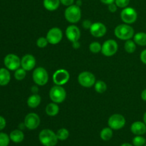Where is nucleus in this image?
Returning a JSON list of instances; mask_svg holds the SVG:
<instances>
[{
  "label": "nucleus",
  "mask_w": 146,
  "mask_h": 146,
  "mask_svg": "<svg viewBox=\"0 0 146 146\" xmlns=\"http://www.w3.org/2000/svg\"><path fill=\"white\" fill-rule=\"evenodd\" d=\"M38 139L44 146H55L58 143L56 133L50 129H44L39 133Z\"/></svg>",
  "instance_id": "f257e3e1"
},
{
  "label": "nucleus",
  "mask_w": 146,
  "mask_h": 146,
  "mask_svg": "<svg viewBox=\"0 0 146 146\" xmlns=\"http://www.w3.org/2000/svg\"><path fill=\"white\" fill-rule=\"evenodd\" d=\"M115 35L121 40H129L134 36V29L132 27L127 24H119L115 29Z\"/></svg>",
  "instance_id": "f03ea898"
},
{
  "label": "nucleus",
  "mask_w": 146,
  "mask_h": 146,
  "mask_svg": "<svg viewBox=\"0 0 146 146\" xmlns=\"http://www.w3.org/2000/svg\"><path fill=\"white\" fill-rule=\"evenodd\" d=\"M64 17L68 22L76 24L81 18V11L80 7L76 4H73L67 7L64 12Z\"/></svg>",
  "instance_id": "7ed1b4c3"
},
{
  "label": "nucleus",
  "mask_w": 146,
  "mask_h": 146,
  "mask_svg": "<svg viewBox=\"0 0 146 146\" xmlns=\"http://www.w3.org/2000/svg\"><path fill=\"white\" fill-rule=\"evenodd\" d=\"M49 97L53 102L61 104L65 101L66 98V92L61 86L56 85L50 89Z\"/></svg>",
  "instance_id": "20e7f679"
},
{
  "label": "nucleus",
  "mask_w": 146,
  "mask_h": 146,
  "mask_svg": "<svg viewBox=\"0 0 146 146\" xmlns=\"http://www.w3.org/2000/svg\"><path fill=\"white\" fill-rule=\"evenodd\" d=\"M33 81L36 85L43 86L46 85L48 81V74L46 70L43 67H37L34 70L32 74Z\"/></svg>",
  "instance_id": "39448f33"
},
{
  "label": "nucleus",
  "mask_w": 146,
  "mask_h": 146,
  "mask_svg": "<svg viewBox=\"0 0 146 146\" xmlns=\"http://www.w3.org/2000/svg\"><path fill=\"white\" fill-rule=\"evenodd\" d=\"M121 18L125 24H131L136 21L138 14L135 9L132 7H125L121 11Z\"/></svg>",
  "instance_id": "423d86ee"
},
{
  "label": "nucleus",
  "mask_w": 146,
  "mask_h": 146,
  "mask_svg": "<svg viewBox=\"0 0 146 146\" xmlns=\"http://www.w3.org/2000/svg\"><path fill=\"white\" fill-rule=\"evenodd\" d=\"M78 81L81 86L85 88H90L94 86L96 83V77L89 71H83L78 75Z\"/></svg>",
  "instance_id": "0eeeda50"
},
{
  "label": "nucleus",
  "mask_w": 146,
  "mask_h": 146,
  "mask_svg": "<svg viewBox=\"0 0 146 146\" xmlns=\"http://www.w3.org/2000/svg\"><path fill=\"white\" fill-rule=\"evenodd\" d=\"M108 126L113 130H120L125 125V118L121 114H113L108 121Z\"/></svg>",
  "instance_id": "6e6552de"
},
{
  "label": "nucleus",
  "mask_w": 146,
  "mask_h": 146,
  "mask_svg": "<svg viewBox=\"0 0 146 146\" xmlns=\"http://www.w3.org/2000/svg\"><path fill=\"white\" fill-rule=\"evenodd\" d=\"M118 48V44L115 40L108 39L102 45L101 52L105 56H112L117 52Z\"/></svg>",
  "instance_id": "1a4fd4ad"
},
{
  "label": "nucleus",
  "mask_w": 146,
  "mask_h": 146,
  "mask_svg": "<svg viewBox=\"0 0 146 146\" xmlns=\"http://www.w3.org/2000/svg\"><path fill=\"white\" fill-rule=\"evenodd\" d=\"M4 63L5 66L11 71H16L21 66V60L19 57L14 54H9L4 58Z\"/></svg>",
  "instance_id": "9d476101"
},
{
  "label": "nucleus",
  "mask_w": 146,
  "mask_h": 146,
  "mask_svg": "<svg viewBox=\"0 0 146 146\" xmlns=\"http://www.w3.org/2000/svg\"><path fill=\"white\" fill-rule=\"evenodd\" d=\"M70 78V74L66 69H58L53 75V81L56 85L63 86L66 84Z\"/></svg>",
  "instance_id": "9b49d317"
},
{
  "label": "nucleus",
  "mask_w": 146,
  "mask_h": 146,
  "mask_svg": "<svg viewBox=\"0 0 146 146\" xmlns=\"http://www.w3.org/2000/svg\"><path fill=\"white\" fill-rule=\"evenodd\" d=\"M63 33L61 29L58 27H54L48 30L46 34V38L48 43L53 45L58 44L62 40Z\"/></svg>",
  "instance_id": "f8f14e48"
},
{
  "label": "nucleus",
  "mask_w": 146,
  "mask_h": 146,
  "mask_svg": "<svg viewBox=\"0 0 146 146\" xmlns=\"http://www.w3.org/2000/svg\"><path fill=\"white\" fill-rule=\"evenodd\" d=\"M40 118L35 113H30L26 115L24 118V125L26 128L29 130H35L39 126Z\"/></svg>",
  "instance_id": "ddd939ff"
},
{
  "label": "nucleus",
  "mask_w": 146,
  "mask_h": 146,
  "mask_svg": "<svg viewBox=\"0 0 146 146\" xmlns=\"http://www.w3.org/2000/svg\"><path fill=\"white\" fill-rule=\"evenodd\" d=\"M65 33L67 38L72 43L78 41L81 37L80 29L75 25H71L67 27Z\"/></svg>",
  "instance_id": "4468645a"
},
{
  "label": "nucleus",
  "mask_w": 146,
  "mask_h": 146,
  "mask_svg": "<svg viewBox=\"0 0 146 146\" xmlns=\"http://www.w3.org/2000/svg\"><path fill=\"white\" fill-rule=\"evenodd\" d=\"M89 30L91 35L97 38L104 36L107 31L106 27L101 22H95L92 24Z\"/></svg>",
  "instance_id": "2eb2a0df"
},
{
  "label": "nucleus",
  "mask_w": 146,
  "mask_h": 146,
  "mask_svg": "<svg viewBox=\"0 0 146 146\" xmlns=\"http://www.w3.org/2000/svg\"><path fill=\"white\" fill-rule=\"evenodd\" d=\"M36 58L31 54H26L21 60V66L26 71H31L35 67Z\"/></svg>",
  "instance_id": "dca6fc26"
},
{
  "label": "nucleus",
  "mask_w": 146,
  "mask_h": 146,
  "mask_svg": "<svg viewBox=\"0 0 146 146\" xmlns=\"http://www.w3.org/2000/svg\"><path fill=\"white\" fill-rule=\"evenodd\" d=\"M131 131L134 135H143L146 133V125L144 122L135 121L131 126Z\"/></svg>",
  "instance_id": "f3484780"
},
{
  "label": "nucleus",
  "mask_w": 146,
  "mask_h": 146,
  "mask_svg": "<svg viewBox=\"0 0 146 146\" xmlns=\"http://www.w3.org/2000/svg\"><path fill=\"white\" fill-rule=\"evenodd\" d=\"M11 80L10 73L7 68H0V86H6Z\"/></svg>",
  "instance_id": "a211bd4d"
},
{
  "label": "nucleus",
  "mask_w": 146,
  "mask_h": 146,
  "mask_svg": "<svg viewBox=\"0 0 146 146\" xmlns=\"http://www.w3.org/2000/svg\"><path fill=\"white\" fill-rule=\"evenodd\" d=\"M10 140L15 143H19L24 141V133L20 130H14L10 133Z\"/></svg>",
  "instance_id": "6ab92c4d"
},
{
  "label": "nucleus",
  "mask_w": 146,
  "mask_h": 146,
  "mask_svg": "<svg viewBox=\"0 0 146 146\" xmlns=\"http://www.w3.org/2000/svg\"><path fill=\"white\" fill-rule=\"evenodd\" d=\"M60 3V0H44L43 1L44 8L51 11L56 10L59 7Z\"/></svg>",
  "instance_id": "aec40b11"
},
{
  "label": "nucleus",
  "mask_w": 146,
  "mask_h": 146,
  "mask_svg": "<svg viewBox=\"0 0 146 146\" xmlns=\"http://www.w3.org/2000/svg\"><path fill=\"white\" fill-rule=\"evenodd\" d=\"M41 98L38 94H33L29 97L27 100V105L31 108H35L41 104Z\"/></svg>",
  "instance_id": "412c9836"
},
{
  "label": "nucleus",
  "mask_w": 146,
  "mask_h": 146,
  "mask_svg": "<svg viewBox=\"0 0 146 146\" xmlns=\"http://www.w3.org/2000/svg\"><path fill=\"white\" fill-rule=\"evenodd\" d=\"M58 112H59V107L56 103H50L46 107V113L49 116H55L58 113Z\"/></svg>",
  "instance_id": "4be33fe9"
},
{
  "label": "nucleus",
  "mask_w": 146,
  "mask_h": 146,
  "mask_svg": "<svg viewBox=\"0 0 146 146\" xmlns=\"http://www.w3.org/2000/svg\"><path fill=\"white\" fill-rule=\"evenodd\" d=\"M133 41L138 45L141 46H146V33L145 32H138L134 34Z\"/></svg>",
  "instance_id": "5701e85b"
},
{
  "label": "nucleus",
  "mask_w": 146,
  "mask_h": 146,
  "mask_svg": "<svg viewBox=\"0 0 146 146\" xmlns=\"http://www.w3.org/2000/svg\"><path fill=\"white\" fill-rule=\"evenodd\" d=\"M113 129L110 127L104 128L100 133V137L104 141H108L111 140L113 137Z\"/></svg>",
  "instance_id": "b1692460"
},
{
  "label": "nucleus",
  "mask_w": 146,
  "mask_h": 146,
  "mask_svg": "<svg viewBox=\"0 0 146 146\" xmlns=\"http://www.w3.org/2000/svg\"><path fill=\"white\" fill-rule=\"evenodd\" d=\"M124 48L126 52L132 54V53L135 52V51L136 50V44L135 43V41H132L131 39L127 40L124 45Z\"/></svg>",
  "instance_id": "393cba45"
},
{
  "label": "nucleus",
  "mask_w": 146,
  "mask_h": 146,
  "mask_svg": "<svg viewBox=\"0 0 146 146\" xmlns=\"http://www.w3.org/2000/svg\"><path fill=\"white\" fill-rule=\"evenodd\" d=\"M56 136L60 141H65L69 136V131L66 128H60L56 132Z\"/></svg>",
  "instance_id": "a878e982"
},
{
  "label": "nucleus",
  "mask_w": 146,
  "mask_h": 146,
  "mask_svg": "<svg viewBox=\"0 0 146 146\" xmlns=\"http://www.w3.org/2000/svg\"><path fill=\"white\" fill-rule=\"evenodd\" d=\"M94 87H95L96 91L99 93V94H103L107 89L106 84L103 81H96L95 83V84H94Z\"/></svg>",
  "instance_id": "bb28decb"
},
{
  "label": "nucleus",
  "mask_w": 146,
  "mask_h": 146,
  "mask_svg": "<svg viewBox=\"0 0 146 146\" xmlns=\"http://www.w3.org/2000/svg\"><path fill=\"white\" fill-rule=\"evenodd\" d=\"M133 144L134 146H144L146 144V140L142 135H136L133 139Z\"/></svg>",
  "instance_id": "cd10ccee"
},
{
  "label": "nucleus",
  "mask_w": 146,
  "mask_h": 146,
  "mask_svg": "<svg viewBox=\"0 0 146 146\" xmlns=\"http://www.w3.org/2000/svg\"><path fill=\"white\" fill-rule=\"evenodd\" d=\"M101 48H102V46L98 41H94L89 45V50L94 54H97L101 51Z\"/></svg>",
  "instance_id": "c85d7f7f"
},
{
  "label": "nucleus",
  "mask_w": 146,
  "mask_h": 146,
  "mask_svg": "<svg viewBox=\"0 0 146 146\" xmlns=\"http://www.w3.org/2000/svg\"><path fill=\"white\" fill-rule=\"evenodd\" d=\"M26 75H27L26 70H24L23 68H18V69L16 70L15 73H14V77L18 81H21V80L24 79L26 77Z\"/></svg>",
  "instance_id": "c756f323"
},
{
  "label": "nucleus",
  "mask_w": 146,
  "mask_h": 146,
  "mask_svg": "<svg viewBox=\"0 0 146 146\" xmlns=\"http://www.w3.org/2000/svg\"><path fill=\"white\" fill-rule=\"evenodd\" d=\"M10 138L4 133H0V146H8L9 144Z\"/></svg>",
  "instance_id": "7c9ffc66"
},
{
  "label": "nucleus",
  "mask_w": 146,
  "mask_h": 146,
  "mask_svg": "<svg viewBox=\"0 0 146 146\" xmlns=\"http://www.w3.org/2000/svg\"><path fill=\"white\" fill-rule=\"evenodd\" d=\"M48 44V41L47 40L46 37H39L36 41L37 46L39 48H45Z\"/></svg>",
  "instance_id": "2f4dec72"
},
{
  "label": "nucleus",
  "mask_w": 146,
  "mask_h": 146,
  "mask_svg": "<svg viewBox=\"0 0 146 146\" xmlns=\"http://www.w3.org/2000/svg\"><path fill=\"white\" fill-rule=\"evenodd\" d=\"M130 0H115V4L119 8H125L128 6Z\"/></svg>",
  "instance_id": "473e14b6"
},
{
  "label": "nucleus",
  "mask_w": 146,
  "mask_h": 146,
  "mask_svg": "<svg viewBox=\"0 0 146 146\" xmlns=\"http://www.w3.org/2000/svg\"><path fill=\"white\" fill-rule=\"evenodd\" d=\"M91 25H92V23L91 22L90 20H88V19L84 20L82 23L83 27H84V29H90Z\"/></svg>",
  "instance_id": "72a5a7b5"
},
{
  "label": "nucleus",
  "mask_w": 146,
  "mask_h": 146,
  "mask_svg": "<svg viewBox=\"0 0 146 146\" xmlns=\"http://www.w3.org/2000/svg\"><path fill=\"white\" fill-rule=\"evenodd\" d=\"M117 9H118V7L114 3H111V4H108V10H109L111 12L114 13L117 11Z\"/></svg>",
  "instance_id": "f704fd0d"
},
{
  "label": "nucleus",
  "mask_w": 146,
  "mask_h": 146,
  "mask_svg": "<svg viewBox=\"0 0 146 146\" xmlns=\"http://www.w3.org/2000/svg\"><path fill=\"white\" fill-rule=\"evenodd\" d=\"M61 4L66 7H69V6L73 5L74 3V0H60Z\"/></svg>",
  "instance_id": "c9c22d12"
},
{
  "label": "nucleus",
  "mask_w": 146,
  "mask_h": 146,
  "mask_svg": "<svg viewBox=\"0 0 146 146\" xmlns=\"http://www.w3.org/2000/svg\"><path fill=\"white\" fill-rule=\"evenodd\" d=\"M140 58H141V61H142L144 64H146V49H144L143 51L141 53Z\"/></svg>",
  "instance_id": "e433bc0d"
},
{
  "label": "nucleus",
  "mask_w": 146,
  "mask_h": 146,
  "mask_svg": "<svg viewBox=\"0 0 146 146\" xmlns=\"http://www.w3.org/2000/svg\"><path fill=\"white\" fill-rule=\"evenodd\" d=\"M6 126V120L2 116H0V131L4 129Z\"/></svg>",
  "instance_id": "4c0bfd02"
},
{
  "label": "nucleus",
  "mask_w": 146,
  "mask_h": 146,
  "mask_svg": "<svg viewBox=\"0 0 146 146\" xmlns=\"http://www.w3.org/2000/svg\"><path fill=\"white\" fill-rule=\"evenodd\" d=\"M100 1L102 3H104V4H108H108H111V3H114L115 0H100Z\"/></svg>",
  "instance_id": "58836bf2"
},
{
  "label": "nucleus",
  "mask_w": 146,
  "mask_h": 146,
  "mask_svg": "<svg viewBox=\"0 0 146 146\" xmlns=\"http://www.w3.org/2000/svg\"><path fill=\"white\" fill-rule=\"evenodd\" d=\"M141 98L142 100H143L144 101H146V88L144 89L143 91L141 93Z\"/></svg>",
  "instance_id": "ea45409f"
},
{
  "label": "nucleus",
  "mask_w": 146,
  "mask_h": 146,
  "mask_svg": "<svg viewBox=\"0 0 146 146\" xmlns=\"http://www.w3.org/2000/svg\"><path fill=\"white\" fill-rule=\"evenodd\" d=\"M31 91L34 93V94H36L38 93V88L36 86H32L31 87Z\"/></svg>",
  "instance_id": "a19ab883"
},
{
  "label": "nucleus",
  "mask_w": 146,
  "mask_h": 146,
  "mask_svg": "<svg viewBox=\"0 0 146 146\" xmlns=\"http://www.w3.org/2000/svg\"><path fill=\"white\" fill-rule=\"evenodd\" d=\"M73 47L74 48H78L80 47V44L78 43V41H76V42L73 43Z\"/></svg>",
  "instance_id": "79ce46f5"
},
{
  "label": "nucleus",
  "mask_w": 146,
  "mask_h": 146,
  "mask_svg": "<svg viewBox=\"0 0 146 146\" xmlns=\"http://www.w3.org/2000/svg\"><path fill=\"white\" fill-rule=\"evenodd\" d=\"M121 146H133V145H132L130 143H123Z\"/></svg>",
  "instance_id": "37998d69"
},
{
  "label": "nucleus",
  "mask_w": 146,
  "mask_h": 146,
  "mask_svg": "<svg viewBox=\"0 0 146 146\" xmlns=\"http://www.w3.org/2000/svg\"><path fill=\"white\" fill-rule=\"evenodd\" d=\"M81 4H82V2H81V0H78V1H77L76 5H78V7H80V6L81 5Z\"/></svg>",
  "instance_id": "c03bdc74"
},
{
  "label": "nucleus",
  "mask_w": 146,
  "mask_h": 146,
  "mask_svg": "<svg viewBox=\"0 0 146 146\" xmlns=\"http://www.w3.org/2000/svg\"><path fill=\"white\" fill-rule=\"evenodd\" d=\"M143 122L145 123L146 125V112L144 113V115H143Z\"/></svg>",
  "instance_id": "a18cd8bd"
},
{
  "label": "nucleus",
  "mask_w": 146,
  "mask_h": 146,
  "mask_svg": "<svg viewBox=\"0 0 146 146\" xmlns=\"http://www.w3.org/2000/svg\"><path fill=\"white\" fill-rule=\"evenodd\" d=\"M144 146H146V144H145V145H144Z\"/></svg>",
  "instance_id": "49530a36"
}]
</instances>
